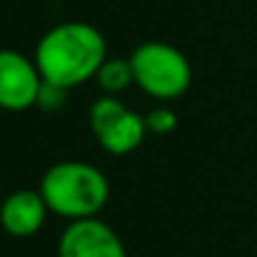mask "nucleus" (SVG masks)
Segmentation results:
<instances>
[{
    "mask_svg": "<svg viewBox=\"0 0 257 257\" xmlns=\"http://www.w3.org/2000/svg\"><path fill=\"white\" fill-rule=\"evenodd\" d=\"M144 121H147V132L157 137H167L177 128V113L169 108V103L154 106L149 113H144Z\"/></svg>",
    "mask_w": 257,
    "mask_h": 257,
    "instance_id": "9",
    "label": "nucleus"
},
{
    "mask_svg": "<svg viewBox=\"0 0 257 257\" xmlns=\"http://www.w3.org/2000/svg\"><path fill=\"white\" fill-rule=\"evenodd\" d=\"M88 126L96 144L111 157L137 152L147 139L144 113L128 108L118 96H98L88 106Z\"/></svg>",
    "mask_w": 257,
    "mask_h": 257,
    "instance_id": "4",
    "label": "nucleus"
},
{
    "mask_svg": "<svg viewBox=\"0 0 257 257\" xmlns=\"http://www.w3.org/2000/svg\"><path fill=\"white\" fill-rule=\"evenodd\" d=\"M48 214L51 209L38 189H16L0 202V227L18 239L41 232Z\"/></svg>",
    "mask_w": 257,
    "mask_h": 257,
    "instance_id": "7",
    "label": "nucleus"
},
{
    "mask_svg": "<svg viewBox=\"0 0 257 257\" xmlns=\"http://www.w3.org/2000/svg\"><path fill=\"white\" fill-rule=\"evenodd\" d=\"M43 76L33 58L21 51L0 48V108L28 111L38 106Z\"/></svg>",
    "mask_w": 257,
    "mask_h": 257,
    "instance_id": "5",
    "label": "nucleus"
},
{
    "mask_svg": "<svg viewBox=\"0 0 257 257\" xmlns=\"http://www.w3.org/2000/svg\"><path fill=\"white\" fill-rule=\"evenodd\" d=\"M58 257H128L121 237L98 217L68 222L58 237Z\"/></svg>",
    "mask_w": 257,
    "mask_h": 257,
    "instance_id": "6",
    "label": "nucleus"
},
{
    "mask_svg": "<svg viewBox=\"0 0 257 257\" xmlns=\"http://www.w3.org/2000/svg\"><path fill=\"white\" fill-rule=\"evenodd\" d=\"M63 103H66V88H58V86L43 81V88H41V96H38V106L48 108V111H56Z\"/></svg>",
    "mask_w": 257,
    "mask_h": 257,
    "instance_id": "10",
    "label": "nucleus"
},
{
    "mask_svg": "<svg viewBox=\"0 0 257 257\" xmlns=\"http://www.w3.org/2000/svg\"><path fill=\"white\" fill-rule=\"evenodd\" d=\"M38 192L46 199L51 214H58L66 222H76L101 214V209L108 204L111 184L98 167L66 159L46 169Z\"/></svg>",
    "mask_w": 257,
    "mask_h": 257,
    "instance_id": "2",
    "label": "nucleus"
},
{
    "mask_svg": "<svg viewBox=\"0 0 257 257\" xmlns=\"http://www.w3.org/2000/svg\"><path fill=\"white\" fill-rule=\"evenodd\" d=\"M106 58L108 46L103 33L83 21L53 26L41 36L33 53L43 81L66 91L93 81Z\"/></svg>",
    "mask_w": 257,
    "mask_h": 257,
    "instance_id": "1",
    "label": "nucleus"
},
{
    "mask_svg": "<svg viewBox=\"0 0 257 257\" xmlns=\"http://www.w3.org/2000/svg\"><path fill=\"white\" fill-rule=\"evenodd\" d=\"M134 86L159 103H172L192 86V63L172 43L147 41L128 53Z\"/></svg>",
    "mask_w": 257,
    "mask_h": 257,
    "instance_id": "3",
    "label": "nucleus"
},
{
    "mask_svg": "<svg viewBox=\"0 0 257 257\" xmlns=\"http://www.w3.org/2000/svg\"><path fill=\"white\" fill-rule=\"evenodd\" d=\"M93 81L98 83L103 96H118L121 91H126L128 86L134 83L132 61L128 58H106Z\"/></svg>",
    "mask_w": 257,
    "mask_h": 257,
    "instance_id": "8",
    "label": "nucleus"
}]
</instances>
